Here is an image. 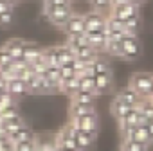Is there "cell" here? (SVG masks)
I'll list each match as a JSON object with an SVG mask.
<instances>
[{
  "label": "cell",
  "instance_id": "6da1fadb",
  "mask_svg": "<svg viewBox=\"0 0 153 151\" xmlns=\"http://www.w3.org/2000/svg\"><path fill=\"white\" fill-rule=\"evenodd\" d=\"M151 87H153V74L135 72L130 78V88L137 92L140 99H148L151 95Z\"/></svg>",
  "mask_w": 153,
  "mask_h": 151
},
{
  "label": "cell",
  "instance_id": "836d02e7",
  "mask_svg": "<svg viewBox=\"0 0 153 151\" xmlns=\"http://www.w3.org/2000/svg\"><path fill=\"white\" fill-rule=\"evenodd\" d=\"M13 63V56H9L4 47H0V68H6V67H11Z\"/></svg>",
  "mask_w": 153,
  "mask_h": 151
},
{
  "label": "cell",
  "instance_id": "60d3db41",
  "mask_svg": "<svg viewBox=\"0 0 153 151\" xmlns=\"http://www.w3.org/2000/svg\"><path fill=\"white\" fill-rule=\"evenodd\" d=\"M149 99H151V97H149ZM151 101H153V99H151Z\"/></svg>",
  "mask_w": 153,
  "mask_h": 151
},
{
  "label": "cell",
  "instance_id": "e0dca14e",
  "mask_svg": "<svg viewBox=\"0 0 153 151\" xmlns=\"http://www.w3.org/2000/svg\"><path fill=\"white\" fill-rule=\"evenodd\" d=\"M54 49V54H56V58H58V63H59V67L61 65H67V63H70L72 59H74V52L63 43V45H56V47H52Z\"/></svg>",
  "mask_w": 153,
  "mask_h": 151
},
{
  "label": "cell",
  "instance_id": "44dd1931",
  "mask_svg": "<svg viewBox=\"0 0 153 151\" xmlns=\"http://www.w3.org/2000/svg\"><path fill=\"white\" fill-rule=\"evenodd\" d=\"M130 110H131V108H130L128 104H124V103H121V101H117V99H114L112 104H110V112H112V115H114L117 121L123 119Z\"/></svg>",
  "mask_w": 153,
  "mask_h": 151
},
{
  "label": "cell",
  "instance_id": "1f68e13d",
  "mask_svg": "<svg viewBox=\"0 0 153 151\" xmlns=\"http://www.w3.org/2000/svg\"><path fill=\"white\" fill-rule=\"evenodd\" d=\"M13 22H15V9H9V11L0 13V27L7 29Z\"/></svg>",
  "mask_w": 153,
  "mask_h": 151
},
{
  "label": "cell",
  "instance_id": "d590c367",
  "mask_svg": "<svg viewBox=\"0 0 153 151\" xmlns=\"http://www.w3.org/2000/svg\"><path fill=\"white\" fill-rule=\"evenodd\" d=\"M123 4H128V0H112V7H117V6H123Z\"/></svg>",
  "mask_w": 153,
  "mask_h": 151
},
{
  "label": "cell",
  "instance_id": "d6a6232c",
  "mask_svg": "<svg viewBox=\"0 0 153 151\" xmlns=\"http://www.w3.org/2000/svg\"><path fill=\"white\" fill-rule=\"evenodd\" d=\"M20 115V110H18V104H13V106H7L0 112V119H13V117H18Z\"/></svg>",
  "mask_w": 153,
  "mask_h": 151
},
{
  "label": "cell",
  "instance_id": "8d00e7d4",
  "mask_svg": "<svg viewBox=\"0 0 153 151\" xmlns=\"http://www.w3.org/2000/svg\"><path fill=\"white\" fill-rule=\"evenodd\" d=\"M9 9H15V7H11V6H7V4H4V2H0V13L9 11Z\"/></svg>",
  "mask_w": 153,
  "mask_h": 151
},
{
  "label": "cell",
  "instance_id": "8992f818",
  "mask_svg": "<svg viewBox=\"0 0 153 151\" xmlns=\"http://www.w3.org/2000/svg\"><path fill=\"white\" fill-rule=\"evenodd\" d=\"M63 31L67 33V36L83 34L85 33V16L83 15H78V13H72V16L63 25Z\"/></svg>",
  "mask_w": 153,
  "mask_h": 151
},
{
  "label": "cell",
  "instance_id": "ab89813d",
  "mask_svg": "<svg viewBox=\"0 0 153 151\" xmlns=\"http://www.w3.org/2000/svg\"><path fill=\"white\" fill-rule=\"evenodd\" d=\"M149 97H151V99H153V87H151V95H149Z\"/></svg>",
  "mask_w": 153,
  "mask_h": 151
},
{
  "label": "cell",
  "instance_id": "ba28073f",
  "mask_svg": "<svg viewBox=\"0 0 153 151\" xmlns=\"http://www.w3.org/2000/svg\"><path fill=\"white\" fill-rule=\"evenodd\" d=\"M87 34V41L88 45L99 54V52H105L106 49V43H108V38L105 34V31H96V33H85Z\"/></svg>",
  "mask_w": 153,
  "mask_h": 151
},
{
  "label": "cell",
  "instance_id": "7a4b0ae2",
  "mask_svg": "<svg viewBox=\"0 0 153 151\" xmlns=\"http://www.w3.org/2000/svg\"><path fill=\"white\" fill-rule=\"evenodd\" d=\"M72 6L70 7H52V9H43V15L45 18L54 25V27H59L63 29V25L67 24V20L72 16Z\"/></svg>",
  "mask_w": 153,
  "mask_h": 151
},
{
  "label": "cell",
  "instance_id": "9a60e30c",
  "mask_svg": "<svg viewBox=\"0 0 153 151\" xmlns=\"http://www.w3.org/2000/svg\"><path fill=\"white\" fill-rule=\"evenodd\" d=\"M96 112L94 104H81V103H70V108H68V113H70V119H78V117H83L87 113H92Z\"/></svg>",
  "mask_w": 153,
  "mask_h": 151
},
{
  "label": "cell",
  "instance_id": "603a6c76",
  "mask_svg": "<svg viewBox=\"0 0 153 151\" xmlns=\"http://www.w3.org/2000/svg\"><path fill=\"white\" fill-rule=\"evenodd\" d=\"M137 110H139L148 121H153V101H151L149 97H148V99H140Z\"/></svg>",
  "mask_w": 153,
  "mask_h": 151
},
{
  "label": "cell",
  "instance_id": "83f0119b",
  "mask_svg": "<svg viewBox=\"0 0 153 151\" xmlns=\"http://www.w3.org/2000/svg\"><path fill=\"white\" fill-rule=\"evenodd\" d=\"M90 2V6H92V9L96 11V13H105V11H108V9H112V0H88Z\"/></svg>",
  "mask_w": 153,
  "mask_h": 151
},
{
  "label": "cell",
  "instance_id": "484cf974",
  "mask_svg": "<svg viewBox=\"0 0 153 151\" xmlns=\"http://www.w3.org/2000/svg\"><path fill=\"white\" fill-rule=\"evenodd\" d=\"M121 151H149V146L139 144V142H135V140H123Z\"/></svg>",
  "mask_w": 153,
  "mask_h": 151
},
{
  "label": "cell",
  "instance_id": "3957f363",
  "mask_svg": "<svg viewBox=\"0 0 153 151\" xmlns=\"http://www.w3.org/2000/svg\"><path fill=\"white\" fill-rule=\"evenodd\" d=\"M68 122H72L76 128H78L79 131H83V133H88V135H94V137L97 135V126H99V122H97L96 112L87 113V115L78 117V119H70Z\"/></svg>",
  "mask_w": 153,
  "mask_h": 151
},
{
  "label": "cell",
  "instance_id": "f35d334b",
  "mask_svg": "<svg viewBox=\"0 0 153 151\" xmlns=\"http://www.w3.org/2000/svg\"><path fill=\"white\" fill-rule=\"evenodd\" d=\"M54 146H56V144H54ZM54 151H67V149H63L61 146H56V147H54Z\"/></svg>",
  "mask_w": 153,
  "mask_h": 151
},
{
  "label": "cell",
  "instance_id": "9c48e42d",
  "mask_svg": "<svg viewBox=\"0 0 153 151\" xmlns=\"http://www.w3.org/2000/svg\"><path fill=\"white\" fill-rule=\"evenodd\" d=\"M94 81H96V95H103L108 94L114 87V79H112V74H99L94 76Z\"/></svg>",
  "mask_w": 153,
  "mask_h": 151
},
{
  "label": "cell",
  "instance_id": "4dcf8cb0",
  "mask_svg": "<svg viewBox=\"0 0 153 151\" xmlns=\"http://www.w3.org/2000/svg\"><path fill=\"white\" fill-rule=\"evenodd\" d=\"M72 0H43V9H52V7H70Z\"/></svg>",
  "mask_w": 153,
  "mask_h": 151
},
{
  "label": "cell",
  "instance_id": "e575fe53",
  "mask_svg": "<svg viewBox=\"0 0 153 151\" xmlns=\"http://www.w3.org/2000/svg\"><path fill=\"white\" fill-rule=\"evenodd\" d=\"M146 130H148V133H149V140H151V144H153V121L146 124Z\"/></svg>",
  "mask_w": 153,
  "mask_h": 151
},
{
  "label": "cell",
  "instance_id": "8fae6325",
  "mask_svg": "<svg viewBox=\"0 0 153 151\" xmlns=\"http://www.w3.org/2000/svg\"><path fill=\"white\" fill-rule=\"evenodd\" d=\"M7 137H9V140H11L13 144H16V142H25V140H36L34 131H33L27 124H24L20 130H16L15 133H11V135H7Z\"/></svg>",
  "mask_w": 153,
  "mask_h": 151
},
{
  "label": "cell",
  "instance_id": "5bb4252c",
  "mask_svg": "<svg viewBox=\"0 0 153 151\" xmlns=\"http://www.w3.org/2000/svg\"><path fill=\"white\" fill-rule=\"evenodd\" d=\"M7 94H11L15 99L16 97H24V95H27L29 92H27V85H25V81H22V79H13V81H9L7 83Z\"/></svg>",
  "mask_w": 153,
  "mask_h": 151
},
{
  "label": "cell",
  "instance_id": "4fadbf2b",
  "mask_svg": "<svg viewBox=\"0 0 153 151\" xmlns=\"http://www.w3.org/2000/svg\"><path fill=\"white\" fill-rule=\"evenodd\" d=\"M43 52V49L33 41H24V49H22V58H25L27 63H31L33 59H36L40 54Z\"/></svg>",
  "mask_w": 153,
  "mask_h": 151
},
{
  "label": "cell",
  "instance_id": "d4e9b609",
  "mask_svg": "<svg viewBox=\"0 0 153 151\" xmlns=\"http://www.w3.org/2000/svg\"><path fill=\"white\" fill-rule=\"evenodd\" d=\"M79 90L81 92H90L96 95V81L92 76H81L79 78Z\"/></svg>",
  "mask_w": 153,
  "mask_h": 151
},
{
  "label": "cell",
  "instance_id": "30bf717a",
  "mask_svg": "<svg viewBox=\"0 0 153 151\" xmlns=\"http://www.w3.org/2000/svg\"><path fill=\"white\" fill-rule=\"evenodd\" d=\"M115 99H117V101H121V103H124V104H128L130 108H137V106H139V103H140V97H139V95H137V92H133L130 87H126V88L119 90V92H117V95H115Z\"/></svg>",
  "mask_w": 153,
  "mask_h": 151
},
{
  "label": "cell",
  "instance_id": "cb8c5ba5",
  "mask_svg": "<svg viewBox=\"0 0 153 151\" xmlns=\"http://www.w3.org/2000/svg\"><path fill=\"white\" fill-rule=\"evenodd\" d=\"M42 78L59 87V81H61V79H59V67H47V68L43 70V74H42Z\"/></svg>",
  "mask_w": 153,
  "mask_h": 151
},
{
  "label": "cell",
  "instance_id": "f546056e",
  "mask_svg": "<svg viewBox=\"0 0 153 151\" xmlns=\"http://www.w3.org/2000/svg\"><path fill=\"white\" fill-rule=\"evenodd\" d=\"M70 78H76V70H74V67H72V61L59 67V79H61V81H67V79H70Z\"/></svg>",
  "mask_w": 153,
  "mask_h": 151
},
{
  "label": "cell",
  "instance_id": "74e56055",
  "mask_svg": "<svg viewBox=\"0 0 153 151\" xmlns=\"http://www.w3.org/2000/svg\"><path fill=\"white\" fill-rule=\"evenodd\" d=\"M128 2H130V4H135V6H140L144 0H128Z\"/></svg>",
  "mask_w": 153,
  "mask_h": 151
},
{
  "label": "cell",
  "instance_id": "4316f807",
  "mask_svg": "<svg viewBox=\"0 0 153 151\" xmlns=\"http://www.w3.org/2000/svg\"><path fill=\"white\" fill-rule=\"evenodd\" d=\"M124 25H126V34H135L137 36V31L140 27V16L139 15L130 16L128 20H124Z\"/></svg>",
  "mask_w": 153,
  "mask_h": 151
},
{
  "label": "cell",
  "instance_id": "5b68a950",
  "mask_svg": "<svg viewBox=\"0 0 153 151\" xmlns=\"http://www.w3.org/2000/svg\"><path fill=\"white\" fill-rule=\"evenodd\" d=\"M85 16V33H96V31H105L106 27V16L101 13H88Z\"/></svg>",
  "mask_w": 153,
  "mask_h": 151
},
{
  "label": "cell",
  "instance_id": "52a82bcc",
  "mask_svg": "<svg viewBox=\"0 0 153 151\" xmlns=\"http://www.w3.org/2000/svg\"><path fill=\"white\" fill-rule=\"evenodd\" d=\"M135 15H139V6L130 4V2L110 9V16H114V18H117V20H123V22L128 20L130 16H135Z\"/></svg>",
  "mask_w": 153,
  "mask_h": 151
},
{
  "label": "cell",
  "instance_id": "ffe728a7",
  "mask_svg": "<svg viewBox=\"0 0 153 151\" xmlns=\"http://www.w3.org/2000/svg\"><path fill=\"white\" fill-rule=\"evenodd\" d=\"M90 68L94 70V76H99V74H112V67L108 63V59L97 56L92 63H90Z\"/></svg>",
  "mask_w": 153,
  "mask_h": 151
},
{
  "label": "cell",
  "instance_id": "ac0fdd59",
  "mask_svg": "<svg viewBox=\"0 0 153 151\" xmlns=\"http://www.w3.org/2000/svg\"><path fill=\"white\" fill-rule=\"evenodd\" d=\"M119 126H121V131H124L128 128H133V126H139V110L131 108L123 119H119Z\"/></svg>",
  "mask_w": 153,
  "mask_h": 151
},
{
  "label": "cell",
  "instance_id": "d6986e66",
  "mask_svg": "<svg viewBox=\"0 0 153 151\" xmlns=\"http://www.w3.org/2000/svg\"><path fill=\"white\" fill-rule=\"evenodd\" d=\"M79 90V78L76 76V78H70L67 81H59V92L65 94V95H74L76 92Z\"/></svg>",
  "mask_w": 153,
  "mask_h": 151
},
{
  "label": "cell",
  "instance_id": "2e32d148",
  "mask_svg": "<svg viewBox=\"0 0 153 151\" xmlns=\"http://www.w3.org/2000/svg\"><path fill=\"white\" fill-rule=\"evenodd\" d=\"M2 47H4V50H6L9 56H13V58H20V56H22V49H24V40H20V38H13V40H7Z\"/></svg>",
  "mask_w": 153,
  "mask_h": 151
},
{
  "label": "cell",
  "instance_id": "f1b7e54d",
  "mask_svg": "<svg viewBox=\"0 0 153 151\" xmlns=\"http://www.w3.org/2000/svg\"><path fill=\"white\" fill-rule=\"evenodd\" d=\"M105 52L114 56V58H123V45H121V41H108Z\"/></svg>",
  "mask_w": 153,
  "mask_h": 151
},
{
  "label": "cell",
  "instance_id": "277c9868",
  "mask_svg": "<svg viewBox=\"0 0 153 151\" xmlns=\"http://www.w3.org/2000/svg\"><path fill=\"white\" fill-rule=\"evenodd\" d=\"M121 45H123V58L124 59H137L139 58L140 43H139V38L135 34H126L121 40Z\"/></svg>",
  "mask_w": 153,
  "mask_h": 151
},
{
  "label": "cell",
  "instance_id": "7402d4cb",
  "mask_svg": "<svg viewBox=\"0 0 153 151\" xmlns=\"http://www.w3.org/2000/svg\"><path fill=\"white\" fill-rule=\"evenodd\" d=\"M96 97H97V95H94V94H90V92H81V90H78V92L74 94V95H70V103H81V104H94Z\"/></svg>",
  "mask_w": 153,
  "mask_h": 151
},
{
  "label": "cell",
  "instance_id": "7c38bea8",
  "mask_svg": "<svg viewBox=\"0 0 153 151\" xmlns=\"http://www.w3.org/2000/svg\"><path fill=\"white\" fill-rule=\"evenodd\" d=\"M74 140H76V146H78L79 151H88V149L94 146L96 137H94V135H88V133H83V131L78 130V133H76Z\"/></svg>",
  "mask_w": 153,
  "mask_h": 151
}]
</instances>
